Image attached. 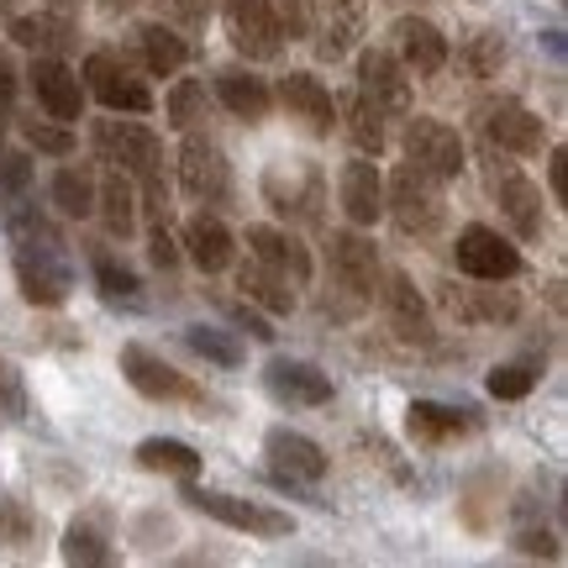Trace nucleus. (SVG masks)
Wrapping results in <instances>:
<instances>
[{"instance_id": "1", "label": "nucleus", "mask_w": 568, "mask_h": 568, "mask_svg": "<svg viewBox=\"0 0 568 568\" xmlns=\"http://www.w3.org/2000/svg\"><path fill=\"white\" fill-rule=\"evenodd\" d=\"M17 232V284L21 295L42 311H59L69 301V290H74V264L63 258V243L59 232L48 222H11Z\"/></svg>"}, {"instance_id": "2", "label": "nucleus", "mask_w": 568, "mask_h": 568, "mask_svg": "<svg viewBox=\"0 0 568 568\" xmlns=\"http://www.w3.org/2000/svg\"><path fill=\"white\" fill-rule=\"evenodd\" d=\"M84 90L105 105V111H126V116H142V111H153V90L138 80V69L122 59V53H90L84 59Z\"/></svg>"}, {"instance_id": "3", "label": "nucleus", "mask_w": 568, "mask_h": 568, "mask_svg": "<svg viewBox=\"0 0 568 568\" xmlns=\"http://www.w3.org/2000/svg\"><path fill=\"white\" fill-rule=\"evenodd\" d=\"M437 184H443V180L422 174L410 159L389 174L385 211L400 222V232H432V226L443 222V190H437Z\"/></svg>"}, {"instance_id": "4", "label": "nucleus", "mask_w": 568, "mask_h": 568, "mask_svg": "<svg viewBox=\"0 0 568 568\" xmlns=\"http://www.w3.org/2000/svg\"><path fill=\"white\" fill-rule=\"evenodd\" d=\"M195 510H205L211 521H222L232 531H247V537H290L295 531V516L274 506H258V500H243V495H222V489H190L184 495Z\"/></svg>"}, {"instance_id": "5", "label": "nucleus", "mask_w": 568, "mask_h": 568, "mask_svg": "<svg viewBox=\"0 0 568 568\" xmlns=\"http://www.w3.org/2000/svg\"><path fill=\"white\" fill-rule=\"evenodd\" d=\"M95 148L132 180H163V142L138 122H95Z\"/></svg>"}, {"instance_id": "6", "label": "nucleus", "mask_w": 568, "mask_h": 568, "mask_svg": "<svg viewBox=\"0 0 568 568\" xmlns=\"http://www.w3.org/2000/svg\"><path fill=\"white\" fill-rule=\"evenodd\" d=\"M453 258H458V268H464L468 280H479V284H506V280L521 274V253H516V243L500 237L495 226H479V222L458 232Z\"/></svg>"}, {"instance_id": "7", "label": "nucleus", "mask_w": 568, "mask_h": 568, "mask_svg": "<svg viewBox=\"0 0 568 568\" xmlns=\"http://www.w3.org/2000/svg\"><path fill=\"white\" fill-rule=\"evenodd\" d=\"M222 21H226L232 48H237L243 59H253V63L280 59L284 32H280V21H274V6H268V0H222Z\"/></svg>"}, {"instance_id": "8", "label": "nucleus", "mask_w": 568, "mask_h": 568, "mask_svg": "<svg viewBox=\"0 0 568 568\" xmlns=\"http://www.w3.org/2000/svg\"><path fill=\"white\" fill-rule=\"evenodd\" d=\"M406 159L432 180H458L464 174V138L437 116H416L406 126Z\"/></svg>"}, {"instance_id": "9", "label": "nucleus", "mask_w": 568, "mask_h": 568, "mask_svg": "<svg viewBox=\"0 0 568 568\" xmlns=\"http://www.w3.org/2000/svg\"><path fill=\"white\" fill-rule=\"evenodd\" d=\"M116 364H122L126 385L138 389V395H148V400H201V389L190 385V379H184V374L169 364L163 353H153V347L126 343Z\"/></svg>"}, {"instance_id": "10", "label": "nucleus", "mask_w": 568, "mask_h": 568, "mask_svg": "<svg viewBox=\"0 0 568 568\" xmlns=\"http://www.w3.org/2000/svg\"><path fill=\"white\" fill-rule=\"evenodd\" d=\"M358 95L379 105L385 116H406L410 111V69L385 48H364L358 53Z\"/></svg>"}, {"instance_id": "11", "label": "nucleus", "mask_w": 568, "mask_h": 568, "mask_svg": "<svg viewBox=\"0 0 568 568\" xmlns=\"http://www.w3.org/2000/svg\"><path fill=\"white\" fill-rule=\"evenodd\" d=\"M180 184L184 195H195V201H226V190H232L226 153L211 138H201V132H190L180 148Z\"/></svg>"}, {"instance_id": "12", "label": "nucleus", "mask_w": 568, "mask_h": 568, "mask_svg": "<svg viewBox=\"0 0 568 568\" xmlns=\"http://www.w3.org/2000/svg\"><path fill=\"white\" fill-rule=\"evenodd\" d=\"M479 126L500 153H542V116H531L521 101H485L479 105Z\"/></svg>"}, {"instance_id": "13", "label": "nucleus", "mask_w": 568, "mask_h": 568, "mask_svg": "<svg viewBox=\"0 0 568 568\" xmlns=\"http://www.w3.org/2000/svg\"><path fill=\"white\" fill-rule=\"evenodd\" d=\"M264 201L280 216H316V205H322V169L316 163H274L264 174Z\"/></svg>"}, {"instance_id": "14", "label": "nucleus", "mask_w": 568, "mask_h": 568, "mask_svg": "<svg viewBox=\"0 0 568 568\" xmlns=\"http://www.w3.org/2000/svg\"><path fill=\"white\" fill-rule=\"evenodd\" d=\"M332 280L343 284L347 295L374 301V290H379V280H385L374 243H368V237H358V232H332Z\"/></svg>"}, {"instance_id": "15", "label": "nucleus", "mask_w": 568, "mask_h": 568, "mask_svg": "<svg viewBox=\"0 0 568 568\" xmlns=\"http://www.w3.org/2000/svg\"><path fill=\"white\" fill-rule=\"evenodd\" d=\"M264 453H268V468H274V479H305V485H316L326 479V453L305 432H290V426H274L264 437Z\"/></svg>"}, {"instance_id": "16", "label": "nucleus", "mask_w": 568, "mask_h": 568, "mask_svg": "<svg viewBox=\"0 0 568 568\" xmlns=\"http://www.w3.org/2000/svg\"><path fill=\"white\" fill-rule=\"evenodd\" d=\"M264 385L280 406H326L332 400V374H322L305 358H274L264 368Z\"/></svg>"}, {"instance_id": "17", "label": "nucleus", "mask_w": 568, "mask_h": 568, "mask_svg": "<svg viewBox=\"0 0 568 568\" xmlns=\"http://www.w3.org/2000/svg\"><path fill=\"white\" fill-rule=\"evenodd\" d=\"M495 201H500V216H506L510 226H516V237H542V190L516 169V163H506V169H495Z\"/></svg>"}, {"instance_id": "18", "label": "nucleus", "mask_w": 568, "mask_h": 568, "mask_svg": "<svg viewBox=\"0 0 568 568\" xmlns=\"http://www.w3.org/2000/svg\"><path fill=\"white\" fill-rule=\"evenodd\" d=\"M280 101L284 111L305 122L311 138H332V122H337V101H332V90H326L316 74H284L280 80Z\"/></svg>"}, {"instance_id": "19", "label": "nucleus", "mask_w": 568, "mask_h": 568, "mask_svg": "<svg viewBox=\"0 0 568 568\" xmlns=\"http://www.w3.org/2000/svg\"><path fill=\"white\" fill-rule=\"evenodd\" d=\"M32 90H38V105L53 116V122H80V111H84V84L80 74L69 69V63L59 59H38L32 63Z\"/></svg>"}, {"instance_id": "20", "label": "nucleus", "mask_w": 568, "mask_h": 568, "mask_svg": "<svg viewBox=\"0 0 568 568\" xmlns=\"http://www.w3.org/2000/svg\"><path fill=\"white\" fill-rule=\"evenodd\" d=\"M247 253L258 258V264H268L274 274H284L290 284H311V253H305L301 237H290V232H280V226H247Z\"/></svg>"}, {"instance_id": "21", "label": "nucleus", "mask_w": 568, "mask_h": 568, "mask_svg": "<svg viewBox=\"0 0 568 568\" xmlns=\"http://www.w3.org/2000/svg\"><path fill=\"white\" fill-rule=\"evenodd\" d=\"M343 211L353 226H374L385 216V180L368 159H353L343 169Z\"/></svg>"}, {"instance_id": "22", "label": "nucleus", "mask_w": 568, "mask_h": 568, "mask_svg": "<svg viewBox=\"0 0 568 568\" xmlns=\"http://www.w3.org/2000/svg\"><path fill=\"white\" fill-rule=\"evenodd\" d=\"M184 247H190V264L201 268V274H222L237 258V237L216 216H190L184 222Z\"/></svg>"}, {"instance_id": "23", "label": "nucleus", "mask_w": 568, "mask_h": 568, "mask_svg": "<svg viewBox=\"0 0 568 568\" xmlns=\"http://www.w3.org/2000/svg\"><path fill=\"white\" fill-rule=\"evenodd\" d=\"M379 295H385L389 326H395L406 343H432V311H426V301L416 295V284H410L406 274H389Z\"/></svg>"}, {"instance_id": "24", "label": "nucleus", "mask_w": 568, "mask_h": 568, "mask_svg": "<svg viewBox=\"0 0 568 568\" xmlns=\"http://www.w3.org/2000/svg\"><path fill=\"white\" fill-rule=\"evenodd\" d=\"M395 42H400V63H406L410 74H437L447 63V38L422 17L395 21Z\"/></svg>"}, {"instance_id": "25", "label": "nucleus", "mask_w": 568, "mask_h": 568, "mask_svg": "<svg viewBox=\"0 0 568 568\" xmlns=\"http://www.w3.org/2000/svg\"><path fill=\"white\" fill-rule=\"evenodd\" d=\"M6 38L21 42V48H32V53H48V59H59L63 48L74 42V21H69V11H38V17H11Z\"/></svg>"}, {"instance_id": "26", "label": "nucleus", "mask_w": 568, "mask_h": 568, "mask_svg": "<svg viewBox=\"0 0 568 568\" xmlns=\"http://www.w3.org/2000/svg\"><path fill=\"white\" fill-rule=\"evenodd\" d=\"M138 59L148 74H159V80H169V74H180L184 59H190V48H184V38L174 32V27H163V21H148V27H138Z\"/></svg>"}, {"instance_id": "27", "label": "nucleus", "mask_w": 568, "mask_h": 568, "mask_svg": "<svg viewBox=\"0 0 568 568\" xmlns=\"http://www.w3.org/2000/svg\"><path fill=\"white\" fill-rule=\"evenodd\" d=\"M216 95L232 116H243V122H264L268 111H274V95H268V84L258 74H247V69H226L216 74Z\"/></svg>"}, {"instance_id": "28", "label": "nucleus", "mask_w": 568, "mask_h": 568, "mask_svg": "<svg viewBox=\"0 0 568 568\" xmlns=\"http://www.w3.org/2000/svg\"><path fill=\"white\" fill-rule=\"evenodd\" d=\"M95 205H101L111 237H132V226H138V190H132V174L105 169L101 180H95Z\"/></svg>"}, {"instance_id": "29", "label": "nucleus", "mask_w": 568, "mask_h": 568, "mask_svg": "<svg viewBox=\"0 0 568 568\" xmlns=\"http://www.w3.org/2000/svg\"><path fill=\"white\" fill-rule=\"evenodd\" d=\"M326 11V32H322V59H343L353 42L364 38L368 21V0H322Z\"/></svg>"}, {"instance_id": "30", "label": "nucleus", "mask_w": 568, "mask_h": 568, "mask_svg": "<svg viewBox=\"0 0 568 568\" xmlns=\"http://www.w3.org/2000/svg\"><path fill=\"white\" fill-rule=\"evenodd\" d=\"M237 290L247 295V305H264V311H274V316H290V311H295V290H290V280L274 274L268 264H258V258H247V264L237 268Z\"/></svg>"}, {"instance_id": "31", "label": "nucleus", "mask_w": 568, "mask_h": 568, "mask_svg": "<svg viewBox=\"0 0 568 568\" xmlns=\"http://www.w3.org/2000/svg\"><path fill=\"white\" fill-rule=\"evenodd\" d=\"M406 426H410V437L426 447H437V443H453V437H464L468 426V410H453V406H432V400H416V406L406 410Z\"/></svg>"}, {"instance_id": "32", "label": "nucleus", "mask_w": 568, "mask_h": 568, "mask_svg": "<svg viewBox=\"0 0 568 568\" xmlns=\"http://www.w3.org/2000/svg\"><path fill=\"white\" fill-rule=\"evenodd\" d=\"M447 305H453V316L464 326H506L516 322V301L510 295H500V290H453L447 295Z\"/></svg>"}, {"instance_id": "33", "label": "nucleus", "mask_w": 568, "mask_h": 568, "mask_svg": "<svg viewBox=\"0 0 568 568\" xmlns=\"http://www.w3.org/2000/svg\"><path fill=\"white\" fill-rule=\"evenodd\" d=\"M138 464L148 468V474L195 479V474H201V453H195L190 443H180V437H148V443L138 447Z\"/></svg>"}, {"instance_id": "34", "label": "nucleus", "mask_w": 568, "mask_h": 568, "mask_svg": "<svg viewBox=\"0 0 568 568\" xmlns=\"http://www.w3.org/2000/svg\"><path fill=\"white\" fill-rule=\"evenodd\" d=\"M347 138L364 159H379L385 153V111L368 101V95H347Z\"/></svg>"}, {"instance_id": "35", "label": "nucleus", "mask_w": 568, "mask_h": 568, "mask_svg": "<svg viewBox=\"0 0 568 568\" xmlns=\"http://www.w3.org/2000/svg\"><path fill=\"white\" fill-rule=\"evenodd\" d=\"M53 205H59L63 216L84 222V216L95 211V174H90L84 163H69V169H59V180H53Z\"/></svg>"}, {"instance_id": "36", "label": "nucleus", "mask_w": 568, "mask_h": 568, "mask_svg": "<svg viewBox=\"0 0 568 568\" xmlns=\"http://www.w3.org/2000/svg\"><path fill=\"white\" fill-rule=\"evenodd\" d=\"M63 558H69V564H111L116 552H111V537H105L101 521H95V516H80L74 527L63 531Z\"/></svg>"}, {"instance_id": "37", "label": "nucleus", "mask_w": 568, "mask_h": 568, "mask_svg": "<svg viewBox=\"0 0 568 568\" xmlns=\"http://www.w3.org/2000/svg\"><path fill=\"white\" fill-rule=\"evenodd\" d=\"M184 347L190 353H201L205 364H222V368H237L243 364V343H237V332H222V326H184Z\"/></svg>"}, {"instance_id": "38", "label": "nucleus", "mask_w": 568, "mask_h": 568, "mask_svg": "<svg viewBox=\"0 0 568 568\" xmlns=\"http://www.w3.org/2000/svg\"><path fill=\"white\" fill-rule=\"evenodd\" d=\"M163 116L174 132H190L195 122H205V84L201 80H180L169 90V101H163Z\"/></svg>"}, {"instance_id": "39", "label": "nucleus", "mask_w": 568, "mask_h": 568, "mask_svg": "<svg viewBox=\"0 0 568 568\" xmlns=\"http://www.w3.org/2000/svg\"><path fill=\"white\" fill-rule=\"evenodd\" d=\"M95 284L111 305H142V280L116 258H95Z\"/></svg>"}, {"instance_id": "40", "label": "nucleus", "mask_w": 568, "mask_h": 568, "mask_svg": "<svg viewBox=\"0 0 568 568\" xmlns=\"http://www.w3.org/2000/svg\"><path fill=\"white\" fill-rule=\"evenodd\" d=\"M27 184H32V159H27V153H0V205H6V211L21 205Z\"/></svg>"}, {"instance_id": "41", "label": "nucleus", "mask_w": 568, "mask_h": 568, "mask_svg": "<svg viewBox=\"0 0 568 568\" xmlns=\"http://www.w3.org/2000/svg\"><path fill=\"white\" fill-rule=\"evenodd\" d=\"M531 385H537V374L527 364H495L489 368V395L495 400H527Z\"/></svg>"}, {"instance_id": "42", "label": "nucleus", "mask_w": 568, "mask_h": 568, "mask_svg": "<svg viewBox=\"0 0 568 568\" xmlns=\"http://www.w3.org/2000/svg\"><path fill=\"white\" fill-rule=\"evenodd\" d=\"M27 416V379L21 368L0 353V422H21Z\"/></svg>"}, {"instance_id": "43", "label": "nucleus", "mask_w": 568, "mask_h": 568, "mask_svg": "<svg viewBox=\"0 0 568 568\" xmlns=\"http://www.w3.org/2000/svg\"><path fill=\"white\" fill-rule=\"evenodd\" d=\"M468 69H474V74H479V80H489V74H495V69H500V63H506V42L495 38V32H479V38L468 42Z\"/></svg>"}, {"instance_id": "44", "label": "nucleus", "mask_w": 568, "mask_h": 568, "mask_svg": "<svg viewBox=\"0 0 568 568\" xmlns=\"http://www.w3.org/2000/svg\"><path fill=\"white\" fill-rule=\"evenodd\" d=\"M268 6H274V21L290 42L311 32V0H268Z\"/></svg>"}, {"instance_id": "45", "label": "nucleus", "mask_w": 568, "mask_h": 568, "mask_svg": "<svg viewBox=\"0 0 568 568\" xmlns=\"http://www.w3.org/2000/svg\"><path fill=\"white\" fill-rule=\"evenodd\" d=\"M27 142L38 148V153H74V138L63 132V126H48V122H27Z\"/></svg>"}, {"instance_id": "46", "label": "nucleus", "mask_w": 568, "mask_h": 568, "mask_svg": "<svg viewBox=\"0 0 568 568\" xmlns=\"http://www.w3.org/2000/svg\"><path fill=\"white\" fill-rule=\"evenodd\" d=\"M21 537H27V510L11 495H0V552L11 548V542H21Z\"/></svg>"}, {"instance_id": "47", "label": "nucleus", "mask_w": 568, "mask_h": 568, "mask_svg": "<svg viewBox=\"0 0 568 568\" xmlns=\"http://www.w3.org/2000/svg\"><path fill=\"white\" fill-rule=\"evenodd\" d=\"M516 548L531 552V558H552V564L564 558V548H558V537H552V531H521V537H516Z\"/></svg>"}, {"instance_id": "48", "label": "nucleus", "mask_w": 568, "mask_h": 568, "mask_svg": "<svg viewBox=\"0 0 568 568\" xmlns=\"http://www.w3.org/2000/svg\"><path fill=\"white\" fill-rule=\"evenodd\" d=\"M148 253H153V264L159 268H174L180 264V243H174V237H169V226H153V237H148Z\"/></svg>"}, {"instance_id": "49", "label": "nucleus", "mask_w": 568, "mask_h": 568, "mask_svg": "<svg viewBox=\"0 0 568 568\" xmlns=\"http://www.w3.org/2000/svg\"><path fill=\"white\" fill-rule=\"evenodd\" d=\"M163 11L174 21H184V27H201L211 17V0H163Z\"/></svg>"}, {"instance_id": "50", "label": "nucleus", "mask_w": 568, "mask_h": 568, "mask_svg": "<svg viewBox=\"0 0 568 568\" xmlns=\"http://www.w3.org/2000/svg\"><path fill=\"white\" fill-rule=\"evenodd\" d=\"M548 180H552V201L568 205V148H552V159H548Z\"/></svg>"}, {"instance_id": "51", "label": "nucleus", "mask_w": 568, "mask_h": 568, "mask_svg": "<svg viewBox=\"0 0 568 568\" xmlns=\"http://www.w3.org/2000/svg\"><path fill=\"white\" fill-rule=\"evenodd\" d=\"M226 311L237 316V326H243L247 337H258V343H268V337H274V332H268V322L258 316V311H253V305H226Z\"/></svg>"}, {"instance_id": "52", "label": "nucleus", "mask_w": 568, "mask_h": 568, "mask_svg": "<svg viewBox=\"0 0 568 568\" xmlns=\"http://www.w3.org/2000/svg\"><path fill=\"white\" fill-rule=\"evenodd\" d=\"M11 95H17V69H11V59L0 53V105L11 101Z\"/></svg>"}, {"instance_id": "53", "label": "nucleus", "mask_w": 568, "mask_h": 568, "mask_svg": "<svg viewBox=\"0 0 568 568\" xmlns=\"http://www.w3.org/2000/svg\"><path fill=\"white\" fill-rule=\"evenodd\" d=\"M138 0H105V11H132Z\"/></svg>"}, {"instance_id": "54", "label": "nucleus", "mask_w": 568, "mask_h": 568, "mask_svg": "<svg viewBox=\"0 0 568 568\" xmlns=\"http://www.w3.org/2000/svg\"><path fill=\"white\" fill-rule=\"evenodd\" d=\"M53 11H80V0H48Z\"/></svg>"}, {"instance_id": "55", "label": "nucleus", "mask_w": 568, "mask_h": 568, "mask_svg": "<svg viewBox=\"0 0 568 568\" xmlns=\"http://www.w3.org/2000/svg\"><path fill=\"white\" fill-rule=\"evenodd\" d=\"M0 142H6V111H0Z\"/></svg>"}, {"instance_id": "56", "label": "nucleus", "mask_w": 568, "mask_h": 568, "mask_svg": "<svg viewBox=\"0 0 568 568\" xmlns=\"http://www.w3.org/2000/svg\"><path fill=\"white\" fill-rule=\"evenodd\" d=\"M0 6H6V0H0Z\"/></svg>"}]
</instances>
